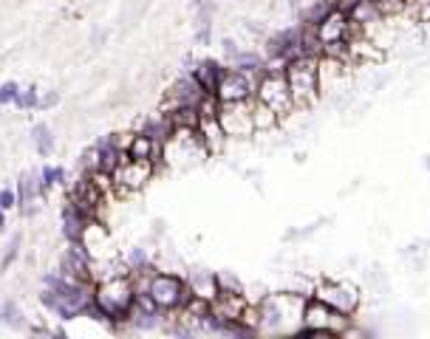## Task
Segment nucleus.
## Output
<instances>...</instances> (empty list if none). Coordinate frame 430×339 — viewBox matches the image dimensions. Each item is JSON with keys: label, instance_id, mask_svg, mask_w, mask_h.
I'll list each match as a JSON object with an SVG mask.
<instances>
[{"label": "nucleus", "instance_id": "1", "mask_svg": "<svg viewBox=\"0 0 430 339\" xmlns=\"http://www.w3.org/2000/svg\"><path fill=\"white\" fill-rule=\"evenodd\" d=\"M306 294L277 291L266 294L255 305V331L258 333H298L303 325Z\"/></svg>", "mask_w": 430, "mask_h": 339}, {"label": "nucleus", "instance_id": "2", "mask_svg": "<svg viewBox=\"0 0 430 339\" xmlns=\"http://www.w3.org/2000/svg\"><path fill=\"white\" fill-rule=\"evenodd\" d=\"M91 283H77L65 275H46V289L40 300L60 319H74L83 317L85 305L91 303Z\"/></svg>", "mask_w": 430, "mask_h": 339}, {"label": "nucleus", "instance_id": "3", "mask_svg": "<svg viewBox=\"0 0 430 339\" xmlns=\"http://www.w3.org/2000/svg\"><path fill=\"white\" fill-rule=\"evenodd\" d=\"M136 300V286L130 275H108L94 283L91 303L108 317V322H127V314Z\"/></svg>", "mask_w": 430, "mask_h": 339}, {"label": "nucleus", "instance_id": "4", "mask_svg": "<svg viewBox=\"0 0 430 339\" xmlns=\"http://www.w3.org/2000/svg\"><path fill=\"white\" fill-rule=\"evenodd\" d=\"M348 331H351V314H342L317 297H306L303 325L298 331L300 336H342Z\"/></svg>", "mask_w": 430, "mask_h": 339}, {"label": "nucleus", "instance_id": "5", "mask_svg": "<svg viewBox=\"0 0 430 339\" xmlns=\"http://www.w3.org/2000/svg\"><path fill=\"white\" fill-rule=\"evenodd\" d=\"M286 82L292 91V102L295 108H309L317 102L320 96V77H317V57L300 54L295 59L286 62Z\"/></svg>", "mask_w": 430, "mask_h": 339}, {"label": "nucleus", "instance_id": "6", "mask_svg": "<svg viewBox=\"0 0 430 339\" xmlns=\"http://www.w3.org/2000/svg\"><path fill=\"white\" fill-rule=\"evenodd\" d=\"M145 294L153 300V305L159 311H179L187 303L190 289H187V280L179 277V275H167V271H159V275H156V271H153V277H151Z\"/></svg>", "mask_w": 430, "mask_h": 339}, {"label": "nucleus", "instance_id": "7", "mask_svg": "<svg viewBox=\"0 0 430 339\" xmlns=\"http://www.w3.org/2000/svg\"><path fill=\"white\" fill-rule=\"evenodd\" d=\"M255 99L263 102L266 108H272L280 119L295 110L292 91H289V82H286L283 71H263L255 82Z\"/></svg>", "mask_w": 430, "mask_h": 339}, {"label": "nucleus", "instance_id": "8", "mask_svg": "<svg viewBox=\"0 0 430 339\" xmlns=\"http://www.w3.org/2000/svg\"><path fill=\"white\" fill-rule=\"evenodd\" d=\"M153 161H139V159H130V156H125L116 167H113V173H111V178H113V189L119 192V195H127V192H136V189H141L151 178H153Z\"/></svg>", "mask_w": 430, "mask_h": 339}, {"label": "nucleus", "instance_id": "9", "mask_svg": "<svg viewBox=\"0 0 430 339\" xmlns=\"http://www.w3.org/2000/svg\"><path fill=\"white\" fill-rule=\"evenodd\" d=\"M219 122L227 139H249L255 133L252 124V99L247 102H219Z\"/></svg>", "mask_w": 430, "mask_h": 339}, {"label": "nucleus", "instance_id": "10", "mask_svg": "<svg viewBox=\"0 0 430 339\" xmlns=\"http://www.w3.org/2000/svg\"><path fill=\"white\" fill-rule=\"evenodd\" d=\"M312 297H317L326 305H331L342 314H351V317L356 314V308H360V289L345 283V280H320Z\"/></svg>", "mask_w": 430, "mask_h": 339}, {"label": "nucleus", "instance_id": "11", "mask_svg": "<svg viewBox=\"0 0 430 339\" xmlns=\"http://www.w3.org/2000/svg\"><path fill=\"white\" fill-rule=\"evenodd\" d=\"M255 82H258V74H247V71H238V68H227L224 77L215 85V96L219 102H247V99H255Z\"/></svg>", "mask_w": 430, "mask_h": 339}, {"label": "nucleus", "instance_id": "12", "mask_svg": "<svg viewBox=\"0 0 430 339\" xmlns=\"http://www.w3.org/2000/svg\"><path fill=\"white\" fill-rule=\"evenodd\" d=\"M312 31H314V37H317V43H320V48H323V45H328V43H345V40H351L354 31H360V29H356V26L348 20V12L331 9Z\"/></svg>", "mask_w": 430, "mask_h": 339}, {"label": "nucleus", "instance_id": "13", "mask_svg": "<svg viewBox=\"0 0 430 339\" xmlns=\"http://www.w3.org/2000/svg\"><path fill=\"white\" fill-rule=\"evenodd\" d=\"M62 275L77 280V283H91L94 286V257L80 246V243H71L62 254Z\"/></svg>", "mask_w": 430, "mask_h": 339}, {"label": "nucleus", "instance_id": "14", "mask_svg": "<svg viewBox=\"0 0 430 339\" xmlns=\"http://www.w3.org/2000/svg\"><path fill=\"white\" fill-rule=\"evenodd\" d=\"M204 94H207V91L198 85V80H195L193 74H190V77H181V80H176V82L170 85L167 102H165L162 113H167V110H173V108H181V105H198Z\"/></svg>", "mask_w": 430, "mask_h": 339}, {"label": "nucleus", "instance_id": "15", "mask_svg": "<svg viewBox=\"0 0 430 339\" xmlns=\"http://www.w3.org/2000/svg\"><path fill=\"white\" fill-rule=\"evenodd\" d=\"M198 136H201V145H204V150H207L209 156L221 153L224 145H227V133H224L219 116H207V119H201V122H198Z\"/></svg>", "mask_w": 430, "mask_h": 339}, {"label": "nucleus", "instance_id": "16", "mask_svg": "<svg viewBox=\"0 0 430 339\" xmlns=\"http://www.w3.org/2000/svg\"><path fill=\"white\" fill-rule=\"evenodd\" d=\"M247 300L244 294H233V291H219L212 297V314L221 319H244L247 314Z\"/></svg>", "mask_w": 430, "mask_h": 339}, {"label": "nucleus", "instance_id": "17", "mask_svg": "<svg viewBox=\"0 0 430 339\" xmlns=\"http://www.w3.org/2000/svg\"><path fill=\"white\" fill-rule=\"evenodd\" d=\"M125 153L130 156V159H139V161H159L162 159V145L159 142H153L148 133H133L130 139H127V145H125Z\"/></svg>", "mask_w": 430, "mask_h": 339}, {"label": "nucleus", "instance_id": "18", "mask_svg": "<svg viewBox=\"0 0 430 339\" xmlns=\"http://www.w3.org/2000/svg\"><path fill=\"white\" fill-rule=\"evenodd\" d=\"M43 192V184H40V173H23L20 181H18V203L23 215H32L34 212V203Z\"/></svg>", "mask_w": 430, "mask_h": 339}, {"label": "nucleus", "instance_id": "19", "mask_svg": "<svg viewBox=\"0 0 430 339\" xmlns=\"http://www.w3.org/2000/svg\"><path fill=\"white\" fill-rule=\"evenodd\" d=\"M227 68L221 62H215V59H201L193 65V77L198 80V85L207 91V94H215V85H219V80L224 77Z\"/></svg>", "mask_w": 430, "mask_h": 339}, {"label": "nucleus", "instance_id": "20", "mask_svg": "<svg viewBox=\"0 0 430 339\" xmlns=\"http://www.w3.org/2000/svg\"><path fill=\"white\" fill-rule=\"evenodd\" d=\"M88 221H91V218H85L71 201L65 203V210H62V235L68 238V243H80V238H83Z\"/></svg>", "mask_w": 430, "mask_h": 339}, {"label": "nucleus", "instance_id": "21", "mask_svg": "<svg viewBox=\"0 0 430 339\" xmlns=\"http://www.w3.org/2000/svg\"><path fill=\"white\" fill-rule=\"evenodd\" d=\"M187 289H190V294H198V297H204V300H212L215 294H219V283H215V271H204V268L193 271L190 280H187Z\"/></svg>", "mask_w": 430, "mask_h": 339}, {"label": "nucleus", "instance_id": "22", "mask_svg": "<svg viewBox=\"0 0 430 339\" xmlns=\"http://www.w3.org/2000/svg\"><path fill=\"white\" fill-rule=\"evenodd\" d=\"M263 62L266 57H261L258 51H238L235 57H230V68H238V71H247V74H263Z\"/></svg>", "mask_w": 430, "mask_h": 339}, {"label": "nucleus", "instance_id": "23", "mask_svg": "<svg viewBox=\"0 0 430 339\" xmlns=\"http://www.w3.org/2000/svg\"><path fill=\"white\" fill-rule=\"evenodd\" d=\"M277 122H280V116H277L272 108H266L263 102L252 99V124H255V133L275 130V127H277Z\"/></svg>", "mask_w": 430, "mask_h": 339}, {"label": "nucleus", "instance_id": "24", "mask_svg": "<svg viewBox=\"0 0 430 339\" xmlns=\"http://www.w3.org/2000/svg\"><path fill=\"white\" fill-rule=\"evenodd\" d=\"M32 136H34V147H37V153H40L43 159H48V156L54 153V133H51V127L40 122V124H34Z\"/></svg>", "mask_w": 430, "mask_h": 339}, {"label": "nucleus", "instance_id": "25", "mask_svg": "<svg viewBox=\"0 0 430 339\" xmlns=\"http://www.w3.org/2000/svg\"><path fill=\"white\" fill-rule=\"evenodd\" d=\"M334 9V0H317V3H312L303 15H300V26H309V29H314L328 12Z\"/></svg>", "mask_w": 430, "mask_h": 339}, {"label": "nucleus", "instance_id": "26", "mask_svg": "<svg viewBox=\"0 0 430 339\" xmlns=\"http://www.w3.org/2000/svg\"><path fill=\"white\" fill-rule=\"evenodd\" d=\"M0 319H4L9 328H15V331L29 328V322H26V317H23V311H20V305L15 300H6L4 305H0Z\"/></svg>", "mask_w": 430, "mask_h": 339}, {"label": "nucleus", "instance_id": "27", "mask_svg": "<svg viewBox=\"0 0 430 339\" xmlns=\"http://www.w3.org/2000/svg\"><path fill=\"white\" fill-rule=\"evenodd\" d=\"M20 243H23V235L18 232V235H12V240H9V246H6V252H4V257H0V271H6L15 260H18V254H20Z\"/></svg>", "mask_w": 430, "mask_h": 339}, {"label": "nucleus", "instance_id": "28", "mask_svg": "<svg viewBox=\"0 0 430 339\" xmlns=\"http://www.w3.org/2000/svg\"><path fill=\"white\" fill-rule=\"evenodd\" d=\"M62 181H65V170H62V167H43V170H40V184H43V189L57 187V184H62Z\"/></svg>", "mask_w": 430, "mask_h": 339}, {"label": "nucleus", "instance_id": "29", "mask_svg": "<svg viewBox=\"0 0 430 339\" xmlns=\"http://www.w3.org/2000/svg\"><path fill=\"white\" fill-rule=\"evenodd\" d=\"M215 283H219V291L244 294V286H241V280H235L233 275H227V271H219V275H215Z\"/></svg>", "mask_w": 430, "mask_h": 339}, {"label": "nucleus", "instance_id": "30", "mask_svg": "<svg viewBox=\"0 0 430 339\" xmlns=\"http://www.w3.org/2000/svg\"><path fill=\"white\" fill-rule=\"evenodd\" d=\"M37 99H40V94H37V88L32 85V88H26V91H20V94H18L15 105H18L20 110H29V108H37Z\"/></svg>", "mask_w": 430, "mask_h": 339}, {"label": "nucleus", "instance_id": "31", "mask_svg": "<svg viewBox=\"0 0 430 339\" xmlns=\"http://www.w3.org/2000/svg\"><path fill=\"white\" fill-rule=\"evenodd\" d=\"M148 266H151V260H148L145 249H130V254H127V268L130 271H141V268H148Z\"/></svg>", "mask_w": 430, "mask_h": 339}, {"label": "nucleus", "instance_id": "32", "mask_svg": "<svg viewBox=\"0 0 430 339\" xmlns=\"http://www.w3.org/2000/svg\"><path fill=\"white\" fill-rule=\"evenodd\" d=\"M18 94H20V85L15 80L12 82H4V85H0V105H12L18 99Z\"/></svg>", "mask_w": 430, "mask_h": 339}, {"label": "nucleus", "instance_id": "33", "mask_svg": "<svg viewBox=\"0 0 430 339\" xmlns=\"http://www.w3.org/2000/svg\"><path fill=\"white\" fill-rule=\"evenodd\" d=\"M15 207H18V192H12L9 187H4V189H0V210L9 212Z\"/></svg>", "mask_w": 430, "mask_h": 339}, {"label": "nucleus", "instance_id": "34", "mask_svg": "<svg viewBox=\"0 0 430 339\" xmlns=\"http://www.w3.org/2000/svg\"><path fill=\"white\" fill-rule=\"evenodd\" d=\"M209 29H212V23H198V31H195V43L198 45L209 43Z\"/></svg>", "mask_w": 430, "mask_h": 339}, {"label": "nucleus", "instance_id": "35", "mask_svg": "<svg viewBox=\"0 0 430 339\" xmlns=\"http://www.w3.org/2000/svg\"><path fill=\"white\" fill-rule=\"evenodd\" d=\"M57 102H60V94L51 91V94H46L43 99H37V108H40V110H48V108H54Z\"/></svg>", "mask_w": 430, "mask_h": 339}, {"label": "nucleus", "instance_id": "36", "mask_svg": "<svg viewBox=\"0 0 430 339\" xmlns=\"http://www.w3.org/2000/svg\"><path fill=\"white\" fill-rule=\"evenodd\" d=\"M221 48H224V54H227V59H230V57H235V54L241 51V48H238V43H235L233 37H224V40H221Z\"/></svg>", "mask_w": 430, "mask_h": 339}, {"label": "nucleus", "instance_id": "37", "mask_svg": "<svg viewBox=\"0 0 430 339\" xmlns=\"http://www.w3.org/2000/svg\"><path fill=\"white\" fill-rule=\"evenodd\" d=\"M4 229H6V212L0 210V232H4Z\"/></svg>", "mask_w": 430, "mask_h": 339}, {"label": "nucleus", "instance_id": "38", "mask_svg": "<svg viewBox=\"0 0 430 339\" xmlns=\"http://www.w3.org/2000/svg\"><path fill=\"white\" fill-rule=\"evenodd\" d=\"M289 6H292V9H298V12H300V6H303V0H289Z\"/></svg>", "mask_w": 430, "mask_h": 339}, {"label": "nucleus", "instance_id": "39", "mask_svg": "<svg viewBox=\"0 0 430 339\" xmlns=\"http://www.w3.org/2000/svg\"><path fill=\"white\" fill-rule=\"evenodd\" d=\"M422 167H424V170H427V173H430V153H427V156H424V161H422Z\"/></svg>", "mask_w": 430, "mask_h": 339}, {"label": "nucleus", "instance_id": "40", "mask_svg": "<svg viewBox=\"0 0 430 339\" xmlns=\"http://www.w3.org/2000/svg\"><path fill=\"white\" fill-rule=\"evenodd\" d=\"M416 3H430V0H416Z\"/></svg>", "mask_w": 430, "mask_h": 339}]
</instances>
